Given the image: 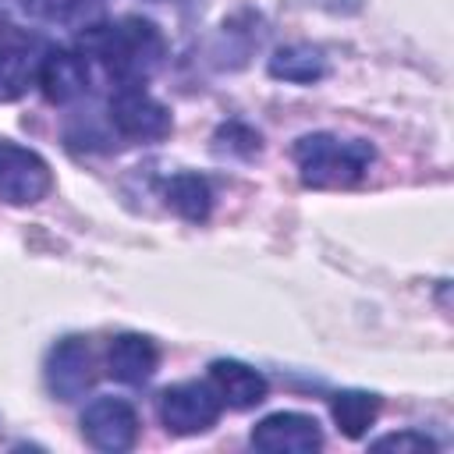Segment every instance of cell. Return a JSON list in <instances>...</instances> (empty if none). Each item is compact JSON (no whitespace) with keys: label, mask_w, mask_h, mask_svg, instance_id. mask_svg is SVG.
<instances>
[{"label":"cell","mask_w":454,"mask_h":454,"mask_svg":"<svg viewBox=\"0 0 454 454\" xmlns=\"http://www.w3.org/2000/svg\"><path fill=\"white\" fill-rule=\"evenodd\" d=\"M78 50L92 57L96 64H103V71L117 85H145L167 57L163 32L149 18H138V14L121 18V21L89 25L78 35Z\"/></svg>","instance_id":"6da1fadb"},{"label":"cell","mask_w":454,"mask_h":454,"mask_svg":"<svg viewBox=\"0 0 454 454\" xmlns=\"http://www.w3.org/2000/svg\"><path fill=\"white\" fill-rule=\"evenodd\" d=\"M372 160H376V149L365 138L312 131L294 142V163L309 188H351L365 177Z\"/></svg>","instance_id":"7a4b0ae2"},{"label":"cell","mask_w":454,"mask_h":454,"mask_svg":"<svg viewBox=\"0 0 454 454\" xmlns=\"http://www.w3.org/2000/svg\"><path fill=\"white\" fill-rule=\"evenodd\" d=\"M160 422L167 426V433L174 436H195V433H206L216 426L220 419V394L213 390V383H174L160 394Z\"/></svg>","instance_id":"3957f363"},{"label":"cell","mask_w":454,"mask_h":454,"mask_svg":"<svg viewBox=\"0 0 454 454\" xmlns=\"http://www.w3.org/2000/svg\"><path fill=\"white\" fill-rule=\"evenodd\" d=\"M50 188H53L50 163L35 149L0 138V202L32 206V202L46 199Z\"/></svg>","instance_id":"277c9868"},{"label":"cell","mask_w":454,"mask_h":454,"mask_svg":"<svg viewBox=\"0 0 454 454\" xmlns=\"http://www.w3.org/2000/svg\"><path fill=\"white\" fill-rule=\"evenodd\" d=\"M106 117L114 131L131 142H156L170 135V110L160 99H153L142 85H117V92L110 96Z\"/></svg>","instance_id":"5b68a950"},{"label":"cell","mask_w":454,"mask_h":454,"mask_svg":"<svg viewBox=\"0 0 454 454\" xmlns=\"http://www.w3.org/2000/svg\"><path fill=\"white\" fill-rule=\"evenodd\" d=\"M82 436L89 447H96L103 454L131 450L138 440V415L121 397H96L82 411Z\"/></svg>","instance_id":"8992f818"},{"label":"cell","mask_w":454,"mask_h":454,"mask_svg":"<svg viewBox=\"0 0 454 454\" xmlns=\"http://www.w3.org/2000/svg\"><path fill=\"white\" fill-rule=\"evenodd\" d=\"M96 380V358L85 337H64L46 355V387L57 401L82 397Z\"/></svg>","instance_id":"52a82bcc"},{"label":"cell","mask_w":454,"mask_h":454,"mask_svg":"<svg viewBox=\"0 0 454 454\" xmlns=\"http://www.w3.org/2000/svg\"><path fill=\"white\" fill-rule=\"evenodd\" d=\"M252 447L266 454H312L323 447V429L312 415L273 411L252 429Z\"/></svg>","instance_id":"ba28073f"},{"label":"cell","mask_w":454,"mask_h":454,"mask_svg":"<svg viewBox=\"0 0 454 454\" xmlns=\"http://www.w3.org/2000/svg\"><path fill=\"white\" fill-rule=\"evenodd\" d=\"M35 82L50 103H74L89 89V60L82 50L53 46L43 53Z\"/></svg>","instance_id":"9c48e42d"},{"label":"cell","mask_w":454,"mask_h":454,"mask_svg":"<svg viewBox=\"0 0 454 454\" xmlns=\"http://www.w3.org/2000/svg\"><path fill=\"white\" fill-rule=\"evenodd\" d=\"M39 43L25 32H0V103L21 99L39 74Z\"/></svg>","instance_id":"30bf717a"},{"label":"cell","mask_w":454,"mask_h":454,"mask_svg":"<svg viewBox=\"0 0 454 454\" xmlns=\"http://www.w3.org/2000/svg\"><path fill=\"white\" fill-rule=\"evenodd\" d=\"M160 365V351L149 337L142 333H121L110 340L106 348V372L117 380V383H128V387H142L153 380Z\"/></svg>","instance_id":"8fae6325"},{"label":"cell","mask_w":454,"mask_h":454,"mask_svg":"<svg viewBox=\"0 0 454 454\" xmlns=\"http://www.w3.org/2000/svg\"><path fill=\"white\" fill-rule=\"evenodd\" d=\"M209 383L220 394V401L231 404V408H238V411L255 408L259 401H266V390H270L266 387V376L259 369L238 362V358H216L209 365Z\"/></svg>","instance_id":"7c38bea8"},{"label":"cell","mask_w":454,"mask_h":454,"mask_svg":"<svg viewBox=\"0 0 454 454\" xmlns=\"http://www.w3.org/2000/svg\"><path fill=\"white\" fill-rule=\"evenodd\" d=\"M163 202L181 216V220H192V223H202L213 209V188L202 174H174L170 181H163Z\"/></svg>","instance_id":"4fadbf2b"},{"label":"cell","mask_w":454,"mask_h":454,"mask_svg":"<svg viewBox=\"0 0 454 454\" xmlns=\"http://www.w3.org/2000/svg\"><path fill=\"white\" fill-rule=\"evenodd\" d=\"M270 74L280 78V82H291V85H312L326 74V57H323L319 46L291 43V46H280L270 57Z\"/></svg>","instance_id":"5bb4252c"},{"label":"cell","mask_w":454,"mask_h":454,"mask_svg":"<svg viewBox=\"0 0 454 454\" xmlns=\"http://www.w3.org/2000/svg\"><path fill=\"white\" fill-rule=\"evenodd\" d=\"M330 411H333L337 429L348 440H362L380 415V397L369 390H340V394H333Z\"/></svg>","instance_id":"9a60e30c"},{"label":"cell","mask_w":454,"mask_h":454,"mask_svg":"<svg viewBox=\"0 0 454 454\" xmlns=\"http://www.w3.org/2000/svg\"><path fill=\"white\" fill-rule=\"evenodd\" d=\"M213 149H216L220 156L252 160V156H259L262 138H259L255 128H248V124H241V121H227V124L216 128V135H213Z\"/></svg>","instance_id":"2e32d148"},{"label":"cell","mask_w":454,"mask_h":454,"mask_svg":"<svg viewBox=\"0 0 454 454\" xmlns=\"http://www.w3.org/2000/svg\"><path fill=\"white\" fill-rule=\"evenodd\" d=\"M18 7H21L32 21L74 25V21L85 18V11L92 7V0H18Z\"/></svg>","instance_id":"e0dca14e"},{"label":"cell","mask_w":454,"mask_h":454,"mask_svg":"<svg viewBox=\"0 0 454 454\" xmlns=\"http://www.w3.org/2000/svg\"><path fill=\"white\" fill-rule=\"evenodd\" d=\"M372 450H397V454H433L436 443L419 433V429H404V433H390V436H380L372 440Z\"/></svg>","instance_id":"ac0fdd59"},{"label":"cell","mask_w":454,"mask_h":454,"mask_svg":"<svg viewBox=\"0 0 454 454\" xmlns=\"http://www.w3.org/2000/svg\"><path fill=\"white\" fill-rule=\"evenodd\" d=\"M156 4H177V7H188V4H202V0H156Z\"/></svg>","instance_id":"d6986e66"},{"label":"cell","mask_w":454,"mask_h":454,"mask_svg":"<svg viewBox=\"0 0 454 454\" xmlns=\"http://www.w3.org/2000/svg\"><path fill=\"white\" fill-rule=\"evenodd\" d=\"M0 14H4V0H0Z\"/></svg>","instance_id":"ffe728a7"}]
</instances>
